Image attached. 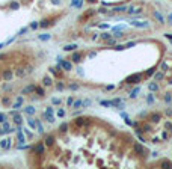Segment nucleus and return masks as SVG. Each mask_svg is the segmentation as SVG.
Returning <instances> with one entry per match:
<instances>
[{
	"instance_id": "59",
	"label": "nucleus",
	"mask_w": 172,
	"mask_h": 169,
	"mask_svg": "<svg viewBox=\"0 0 172 169\" xmlns=\"http://www.w3.org/2000/svg\"><path fill=\"white\" fill-rule=\"evenodd\" d=\"M169 130H171V133H172V127H171V128H169Z\"/></svg>"
},
{
	"instance_id": "1",
	"label": "nucleus",
	"mask_w": 172,
	"mask_h": 169,
	"mask_svg": "<svg viewBox=\"0 0 172 169\" xmlns=\"http://www.w3.org/2000/svg\"><path fill=\"white\" fill-rule=\"evenodd\" d=\"M140 80H142V74L136 72V74H131V76H128L127 78H125V83L127 84H134V83H139Z\"/></svg>"
},
{
	"instance_id": "45",
	"label": "nucleus",
	"mask_w": 172,
	"mask_h": 169,
	"mask_svg": "<svg viewBox=\"0 0 172 169\" xmlns=\"http://www.w3.org/2000/svg\"><path fill=\"white\" fill-rule=\"evenodd\" d=\"M113 32H115V30H113ZM122 35H124L122 32H115V38H121Z\"/></svg>"
},
{
	"instance_id": "30",
	"label": "nucleus",
	"mask_w": 172,
	"mask_h": 169,
	"mask_svg": "<svg viewBox=\"0 0 172 169\" xmlns=\"http://www.w3.org/2000/svg\"><path fill=\"white\" fill-rule=\"evenodd\" d=\"M139 91H140V88H134V89H133V91H131V95H130V97H131V98H134V97H136V95H137V94H139Z\"/></svg>"
},
{
	"instance_id": "4",
	"label": "nucleus",
	"mask_w": 172,
	"mask_h": 169,
	"mask_svg": "<svg viewBox=\"0 0 172 169\" xmlns=\"http://www.w3.org/2000/svg\"><path fill=\"white\" fill-rule=\"evenodd\" d=\"M134 151H136L137 154H140L142 157H145V156H146V150L143 148L140 143H134Z\"/></svg>"
},
{
	"instance_id": "57",
	"label": "nucleus",
	"mask_w": 172,
	"mask_h": 169,
	"mask_svg": "<svg viewBox=\"0 0 172 169\" xmlns=\"http://www.w3.org/2000/svg\"><path fill=\"white\" fill-rule=\"evenodd\" d=\"M168 20L171 21V24H172V14H169V15H168Z\"/></svg>"
},
{
	"instance_id": "5",
	"label": "nucleus",
	"mask_w": 172,
	"mask_h": 169,
	"mask_svg": "<svg viewBox=\"0 0 172 169\" xmlns=\"http://www.w3.org/2000/svg\"><path fill=\"white\" fill-rule=\"evenodd\" d=\"M59 64H60V66H62V68H64L65 71H71V68H73L71 62H66V60H60Z\"/></svg>"
},
{
	"instance_id": "52",
	"label": "nucleus",
	"mask_w": 172,
	"mask_h": 169,
	"mask_svg": "<svg viewBox=\"0 0 172 169\" xmlns=\"http://www.w3.org/2000/svg\"><path fill=\"white\" fill-rule=\"evenodd\" d=\"M165 127H166V128H171V127H172V122H169V121H168V122L165 124Z\"/></svg>"
},
{
	"instance_id": "2",
	"label": "nucleus",
	"mask_w": 172,
	"mask_h": 169,
	"mask_svg": "<svg viewBox=\"0 0 172 169\" xmlns=\"http://www.w3.org/2000/svg\"><path fill=\"white\" fill-rule=\"evenodd\" d=\"M30 150H32V151H33V153H35L36 156H41V154L44 153V150H45V148H44V143H42V142H38L35 146H32Z\"/></svg>"
},
{
	"instance_id": "28",
	"label": "nucleus",
	"mask_w": 172,
	"mask_h": 169,
	"mask_svg": "<svg viewBox=\"0 0 172 169\" xmlns=\"http://www.w3.org/2000/svg\"><path fill=\"white\" fill-rule=\"evenodd\" d=\"M148 88H150V91H152V92L159 91V86H157L156 83H150V86H148Z\"/></svg>"
},
{
	"instance_id": "43",
	"label": "nucleus",
	"mask_w": 172,
	"mask_h": 169,
	"mask_svg": "<svg viewBox=\"0 0 172 169\" xmlns=\"http://www.w3.org/2000/svg\"><path fill=\"white\" fill-rule=\"evenodd\" d=\"M162 78H163V74H162V72H157V74H156V80H162Z\"/></svg>"
},
{
	"instance_id": "58",
	"label": "nucleus",
	"mask_w": 172,
	"mask_h": 169,
	"mask_svg": "<svg viewBox=\"0 0 172 169\" xmlns=\"http://www.w3.org/2000/svg\"><path fill=\"white\" fill-rule=\"evenodd\" d=\"M5 58H6V54H0V60H3Z\"/></svg>"
},
{
	"instance_id": "3",
	"label": "nucleus",
	"mask_w": 172,
	"mask_h": 169,
	"mask_svg": "<svg viewBox=\"0 0 172 169\" xmlns=\"http://www.w3.org/2000/svg\"><path fill=\"white\" fill-rule=\"evenodd\" d=\"M91 118H77L76 121H74V124L76 125H79V127H83V125H89L91 124Z\"/></svg>"
},
{
	"instance_id": "27",
	"label": "nucleus",
	"mask_w": 172,
	"mask_h": 169,
	"mask_svg": "<svg viewBox=\"0 0 172 169\" xmlns=\"http://www.w3.org/2000/svg\"><path fill=\"white\" fill-rule=\"evenodd\" d=\"M142 131L143 133H151V125H150V124H145L143 128H142Z\"/></svg>"
},
{
	"instance_id": "35",
	"label": "nucleus",
	"mask_w": 172,
	"mask_h": 169,
	"mask_svg": "<svg viewBox=\"0 0 172 169\" xmlns=\"http://www.w3.org/2000/svg\"><path fill=\"white\" fill-rule=\"evenodd\" d=\"M2 103H3V106H9V104H11V100H9V98H3Z\"/></svg>"
},
{
	"instance_id": "9",
	"label": "nucleus",
	"mask_w": 172,
	"mask_h": 169,
	"mask_svg": "<svg viewBox=\"0 0 172 169\" xmlns=\"http://www.w3.org/2000/svg\"><path fill=\"white\" fill-rule=\"evenodd\" d=\"M150 119H151L152 122H159L160 119H162V115H160V113H151V115H150Z\"/></svg>"
},
{
	"instance_id": "8",
	"label": "nucleus",
	"mask_w": 172,
	"mask_h": 169,
	"mask_svg": "<svg viewBox=\"0 0 172 169\" xmlns=\"http://www.w3.org/2000/svg\"><path fill=\"white\" fill-rule=\"evenodd\" d=\"M44 143L47 145V146H53V143H54V136H47V137H45V140H44Z\"/></svg>"
},
{
	"instance_id": "55",
	"label": "nucleus",
	"mask_w": 172,
	"mask_h": 169,
	"mask_svg": "<svg viewBox=\"0 0 172 169\" xmlns=\"http://www.w3.org/2000/svg\"><path fill=\"white\" fill-rule=\"evenodd\" d=\"M124 48H125V46H118L116 47V50H124Z\"/></svg>"
},
{
	"instance_id": "41",
	"label": "nucleus",
	"mask_w": 172,
	"mask_h": 169,
	"mask_svg": "<svg viewBox=\"0 0 172 169\" xmlns=\"http://www.w3.org/2000/svg\"><path fill=\"white\" fill-rule=\"evenodd\" d=\"M6 121V115L5 113H0V122H5Z\"/></svg>"
},
{
	"instance_id": "39",
	"label": "nucleus",
	"mask_w": 172,
	"mask_h": 169,
	"mask_svg": "<svg viewBox=\"0 0 172 169\" xmlns=\"http://www.w3.org/2000/svg\"><path fill=\"white\" fill-rule=\"evenodd\" d=\"M107 44H109V46H115V44H116V41H115V39H110V38H109V39H107Z\"/></svg>"
},
{
	"instance_id": "18",
	"label": "nucleus",
	"mask_w": 172,
	"mask_h": 169,
	"mask_svg": "<svg viewBox=\"0 0 172 169\" xmlns=\"http://www.w3.org/2000/svg\"><path fill=\"white\" fill-rule=\"evenodd\" d=\"M36 86H33V84H30V86H26L24 89H23V94H29V92H33L35 91Z\"/></svg>"
},
{
	"instance_id": "31",
	"label": "nucleus",
	"mask_w": 172,
	"mask_h": 169,
	"mask_svg": "<svg viewBox=\"0 0 172 169\" xmlns=\"http://www.w3.org/2000/svg\"><path fill=\"white\" fill-rule=\"evenodd\" d=\"M115 12H124V11H127V8L125 6H118V8H113Z\"/></svg>"
},
{
	"instance_id": "49",
	"label": "nucleus",
	"mask_w": 172,
	"mask_h": 169,
	"mask_svg": "<svg viewBox=\"0 0 172 169\" xmlns=\"http://www.w3.org/2000/svg\"><path fill=\"white\" fill-rule=\"evenodd\" d=\"M23 131H24V133L27 134V137H32V133H30V130H27V128H24Z\"/></svg>"
},
{
	"instance_id": "17",
	"label": "nucleus",
	"mask_w": 172,
	"mask_h": 169,
	"mask_svg": "<svg viewBox=\"0 0 172 169\" xmlns=\"http://www.w3.org/2000/svg\"><path fill=\"white\" fill-rule=\"evenodd\" d=\"M77 47H79L77 44H70V46H65L64 50H65V52H73V50H76Z\"/></svg>"
},
{
	"instance_id": "6",
	"label": "nucleus",
	"mask_w": 172,
	"mask_h": 169,
	"mask_svg": "<svg viewBox=\"0 0 172 169\" xmlns=\"http://www.w3.org/2000/svg\"><path fill=\"white\" fill-rule=\"evenodd\" d=\"M0 148L9 150V148H11V140H9V139H3L2 142H0Z\"/></svg>"
},
{
	"instance_id": "20",
	"label": "nucleus",
	"mask_w": 172,
	"mask_h": 169,
	"mask_svg": "<svg viewBox=\"0 0 172 169\" xmlns=\"http://www.w3.org/2000/svg\"><path fill=\"white\" fill-rule=\"evenodd\" d=\"M162 166H163V168H168V169H172V162L163 160V162H162Z\"/></svg>"
},
{
	"instance_id": "10",
	"label": "nucleus",
	"mask_w": 172,
	"mask_h": 169,
	"mask_svg": "<svg viewBox=\"0 0 172 169\" xmlns=\"http://www.w3.org/2000/svg\"><path fill=\"white\" fill-rule=\"evenodd\" d=\"M42 83H44V86H51V84H53V82H51V78L48 76H44L42 77Z\"/></svg>"
},
{
	"instance_id": "33",
	"label": "nucleus",
	"mask_w": 172,
	"mask_h": 169,
	"mask_svg": "<svg viewBox=\"0 0 172 169\" xmlns=\"http://www.w3.org/2000/svg\"><path fill=\"white\" fill-rule=\"evenodd\" d=\"M39 39H41V41H48V39H50V35H47V33H44V35H39Z\"/></svg>"
},
{
	"instance_id": "7",
	"label": "nucleus",
	"mask_w": 172,
	"mask_h": 169,
	"mask_svg": "<svg viewBox=\"0 0 172 169\" xmlns=\"http://www.w3.org/2000/svg\"><path fill=\"white\" fill-rule=\"evenodd\" d=\"M42 116H44V118H47V121H48V122H54V116H53V113H51V112H47V110H45L44 113H42Z\"/></svg>"
},
{
	"instance_id": "22",
	"label": "nucleus",
	"mask_w": 172,
	"mask_h": 169,
	"mask_svg": "<svg viewBox=\"0 0 172 169\" xmlns=\"http://www.w3.org/2000/svg\"><path fill=\"white\" fill-rule=\"evenodd\" d=\"M21 104H23V97H20L18 100H17V103L12 104V107H14V109H18V107H21Z\"/></svg>"
},
{
	"instance_id": "37",
	"label": "nucleus",
	"mask_w": 172,
	"mask_h": 169,
	"mask_svg": "<svg viewBox=\"0 0 172 169\" xmlns=\"http://www.w3.org/2000/svg\"><path fill=\"white\" fill-rule=\"evenodd\" d=\"M68 88H70L71 91H77V89H79V84H70Z\"/></svg>"
},
{
	"instance_id": "23",
	"label": "nucleus",
	"mask_w": 172,
	"mask_h": 169,
	"mask_svg": "<svg viewBox=\"0 0 172 169\" xmlns=\"http://www.w3.org/2000/svg\"><path fill=\"white\" fill-rule=\"evenodd\" d=\"M24 112H26L27 115H33V113H35V107H32V106H29V107H26V109H24Z\"/></svg>"
},
{
	"instance_id": "25",
	"label": "nucleus",
	"mask_w": 172,
	"mask_h": 169,
	"mask_svg": "<svg viewBox=\"0 0 172 169\" xmlns=\"http://www.w3.org/2000/svg\"><path fill=\"white\" fill-rule=\"evenodd\" d=\"M24 74H26V71L23 70V68H18V70H17V72H15V76H17V77H23Z\"/></svg>"
},
{
	"instance_id": "24",
	"label": "nucleus",
	"mask_w": 172,
	"mask_h": 169,
	"mask_svg": "<svg viewBox=\"0 0 172 169\" xmlns=\"http://www.w3.org/2000/svg\"><path fill=\"white\" fill-rule=\"evenodd\" d=\"M27 125L30 127V128H36V121H33V119L29 118V119H27Z\"/></svg>"
},
{
	"instance_id": "44",
	"label": "nucleus",
	"mask_w": 172,
	"mask_h": 169,
	"mask_svg": "<svg viewBox=\"0 0 172 169\" xmlns=\"http://www.w3.org/2000/svg\"><path fill=\"white\" fill-rule=\"evenodd\" d=\"M154 71H156V68H151V70H148V71H146V76H152V74H154Z\"/></svg>"
},
{
	"instance_id": "19",
	"label": "nucleus",
	"mask_w": 172,
	"mask_h": 169,
	"mask_svg": "<svg viewBox=\"0 0 172 169\" xmlns=\"http://www.w3.org/2000/svg\"><path fill=\"white\" fill-rule=\"evenodd\" d=\"M14 122H15V124H18V125L23 122V118H21V115H20V113H18V115H17V113L14 115Z\"/></svg>"
},
{
	"instance_id": "40",
	"label": "nucleus",
	"mask_w": 172,
	"mask_h": 169,
	"mask_svg": "<svg viewBox=\"0 0 172 169\" xmlns=\"http://www.w3.org/2000/svg\"><path fill=\"white\" fill-rule=\"evenodd\" d=\"M91 104H92V101H91V100H85V103H83L85 107H88V106H91Z\"/></svg>"
},
{
	"instance_id": "32",
	"label": "nucleus",
	"mask_w": 172,
	"mask_h": 169,
	"mask_svg": "<svg viewBox=\"0 0 172 169\" xmlns=\"http://www.w3.org/2000/svg\"><path fill=\"white\" fill-rule=\"evenodd\" d=\"M36 128H38V131L41 133V134L44 133V127L41 125V122H39V121H36Z\"/></svg>"
},
{
	"instance_id": "34",
	"label": "nucleus",
	"mask_w": 172,
	"mask_h": 169,
	"mask_svg": "<svg viewBox=\"0 0 172 169\" xmlns=\"http://www.w3.org/2000/svg\"><path fill=\"white\" fill-rule=\"evenodd\" d=\"M100 104H101V106H104V107H109V106H112L110 101H103V100L100 101Z\"/></svg>"
},
{
	"instance_id": "42",
	"label": "nucleus",
	"mask_w": 172,
	"mask_h": 169,
	"mask_svg": "<svg viewBox=\"0 0 172 169\" xmlns=\"http://www.w3.org/2000/svg\"><path fill=\"white\" fill-rule=\"evenodd\" d=\"M171 100H172V98H171V95H169V94H166V95H165V101H166V103H171Z\"/></svg>"
},
{
	"instance_id": "16",
	"label": "nucleus",
	"mask_w": 172,
	"mask_h": 169,
	"mask_svg": "<svg viewBox=\"0 0 172 169\" xmlns=\"http://www.w3.org/2000/svg\"><path fill=\"white\" fill-rule=\"evenodd\" d=\"M12 71H9V70H6V71H5L3 72V78H5V80H11V78H12Z\"/></svg>"
},
{
	"instance_id": "36",
	"label": "nucleus",
	"mask_w": 172,
	"mask_h": 169,
	"mask_svg": "<svg viewBox=\"0 0 172 169\" xmlns=\"http://www.w3.org/2000/svg\"><path fill=\"white\" fill-rule=\"evenodd\" d=\"M82 104H83V103H82L80 100H79V101H74V103H73V106H74V107H80Z\"/></svg>"
},
{
	"instance_id": "51",
	"label": "nucleus",
	"mask_w": 172,
	"mask_h": 169,
	"mask_svg": "<svg viewBox=\"0 0 172 169\" xmlns=\"http://www.w3.org/2000/svg\"><path fill=\"white\" fill-rule=\"evenodd\" d=\"M51 101H53V104H59V103H60V100H59V98H53Z\"/></svg>"
},
{
	"instance_id": "12",
	"label": "nucleus",
	"mask_w": 172,
	"mask_h": 169,
	"mask_svg": "<svg viewBox=\"0 0 172 169\" xmlns=\"http://www.w3.org/2000/svg\"><path fill=\"white\" fill-rule=\"evenodd\" d=\"M51 21H53L51 18H45V20H42L41 23H39V26H41V27H48L51 24Z\"/></svg>"
},
{
	"instance_id": "21",
	"label": "nucleus",
	"mask_w": 172,
	"mask_h": 169,
	"mask_svg": "<svg viewBox=\"0 0 172 169\" xmlns=\"http://www.w3.org/2000/svg\"><path fill=\"white\" fill-rule=\"evenodd\" d=\"M73 60L74 62H80L82 60V53H74L73 54Z\"/></svg>"
},
{
	"instance_id": "54",
	"label": "nucleus",
	"mask_w": 172,
	"mask_h": 169,
	"mask_svg": "<svg viewBox=\"0 0 172 169\" xmlns=\"http://www.w3.org/2000/svg\"><path fill=\"white\" fill-rule=\"evenodd\" d=\"M73 103H74V100H73V98L68 100V106H73Z\"/></svg>"
},
{
	"instance_id": "13",
	"label": "nucleus",
	"mask_w": 172,
	"mask_h": 169,
	"mask_svg": "<svg viewBox=\"0 0 172 169\" xmlns=\"http://www.w3.org/2000/svg\"><path fill=\"white\" fill-rule=\"evenodd\" d=\"M154 17H156V18L159 20V23H162V24L165 23V18H163V17H162V14H160L159 11H154Z\"/></svg>"
},
{
	"instance_id": "15",
	"label": "nucleus",
	"mask_w": 172,
	"mask_h": 169,
	"mask_svg": "<svg viewBox=\"0 0 172 169\" xmlns=\"http://www.w3.org/2000/svg\"><path fill=\"white\" fill-rule=\"evenodd\" d=\"M35 92H36V95H39V97H44V95H45L44 88H41V86H36L35 88Z\"/></svg>"
},
{
	"instance_id": "47",
	"label": "nucleus",
	"mask_w": 172,
	"mask_h": 169,
	"mask_svg": "<svg viewBox=\"0 0 172 169\" xmlns=\"http://www.w3.org/2000/svg\"><path fill=\"white\" fill-rule=\"evenodd\" d=\"M57 116H60V118H62V116H65V112L62 110V109H60V110H57Z\"/></svg>"
},
{
	"instance_id": "11",
	"label": "nucleus",
	"mask_w": 172,
	"mask_h": 169,
	"mask_svg": "<svg viewBox=\"0 0 172 169\" xmlns=\"http://www.w3.org/2000/svg\"><path fill=\"white\" fill-rule=\"evenodd\" d=\"M17 139H18L20 143H24L26 137H24V134H23V130H18V133H17Z\"/></svg>"
},
{
	"instance_id": "38",
	"label": "nucleus",
	"mask_w": 172,
	"mask_h": 169,
	"mask_svg": "<svg viewBox=\"0 0 172 169\" xmlns=\"http://www.w3.org/2000/svg\"><path fill=\"white\" fill-rule=\"evenodd\" d=\"M101 38H103V39H109V38H110V33L104 32V33H103V35H101Z\"/></svg>"
},
{
	"instance_id": "50",
	"label": "nucleus",
	"mask_w": 172,
	"mask_h": 169,
	"mask_svg": "<svg viewBox=\"0 0 172 169\" xmlns=\"http://www.w3.org/2000/svg\"><path fill=\"white\" fill-rule=\"evenodd\" d=\"M38 26H39L38 23H32V24H30V27H32L33 30H35V29H38Z\"/></svg>"
},
{
	"instance_id": "53",
	"label": "nucleus",
	"mask_w": 172,
	"mask_h": 169,
	"mask_svg": "<svg viewBox=\"0 0 172 169\" xmlns=\"http://www.w3.org/2000/svg\"><path fill=\"white\" fill-rule=\"evenodd\" d=\"M134 44H136V42H127V46H125V47H133Z\"/></svg>"
},
{
	"instance_id": "56",
	"label": "nucleus",
	"mask_w": 172,
	"mask_h": 169,
	"mask_svg": "<svg viewBox=\"0 0 172 169\" xmlns=\"http://www.w3.org/2000/svg\"><path fill=\"white\" fill-rule=\"evenodd\" d=\"M166 115H169V116H171V115H172V109H169V110H166Z\"/></svg>"
},
{
	"instance_id": "14",
	"label": "nucleus",
	"mask_w": 172,
	"mask_h": 169,
	"mask_svg": "<svg viewBox=\"0 0 172 169\" xmlns=\"http://www.w3.org/2000/svg\"><path fill=\"white\" fill-rule=\"evenodd\" d=\"M131 24H133L134 27H148V23H146V21H142V23H139V21H133Z\"/></svg>"
},
{
	"instance_id": "48",
	"label": "nucleus",
	"mask_w": 172,
	"mask_h": 169,
	"mask_svg": "<svg viewBox=\"0 0 172 169\" xmlns=\"http://www.w3.org/2000/svg\"><path fill=\"white\" fill-rule=\"evenodd\" d=\"M146 101H148V103H152V101H154V97H152L151 94L148 95V98H146Z\"/></svg>"
},
{
	"instance_id": "46",
	"label": "nucleus",
	"mask_w": 172,
	"mask_h": 169,
	"mask_svg": "<svg viewBox=\"0 0 172 169\" xmlns=\"http://www.w3.org/2000/svg\"><path fill=\"white\" fill-rule=\"evenodd\" d=\"M56 88H57V89H59V91H62V89H64L65 86H64V84H62L60 82H59V83H57V84H56Z\"/></svg>"
},
{
	"instance_id": "26",
	"label": "nucleus",
	"mask_w": 172,
	"mask_h": 169,
	"mask_svg": "<svg viewBox=\"0 0 172 169\" xmlns=\"http://www.w3.org/2000/svg\"><path fill=\"white\" fill-rule=\"evenodd\" d=\"M66 130H68V124H66V122H64V124H62V125L59 127V131H60V133H65Z\"/></svg>"
},
{
	"instance_id": "29",
	"label": "nucleus",
	"mask_w": 172,
	"mask_h": 169,
	"mask_svg": "<svg viewBox=\"0 0 172 169\" xmlns=\"http://www.w3.org/2000/svg\"><path fill=\"white\" fill-rule=\"evenodd\" d=\"M9 8H11V9H18L20 5H18V2H11V3H9Z\"/></svg>"
}]
</instances>
